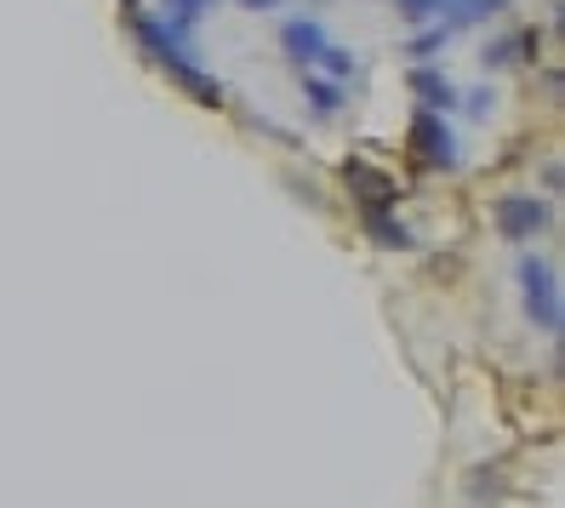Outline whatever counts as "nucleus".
<instances>
[{
  "label": "nucleus",
  "mask_w": 565,
  "mask_h": 508,
  "mask_svg": "<svg viewBox=\"0 0 565 508\" xmlns=\"http://www.w3.org/2000/svg\"><path fill=\"white\" fill-rule=\"evenodd\" d=\"M520 297H525V315H531V326L554 337V331H559V315H565L554 263H543V257H525V263H520Z\"/></svg>",
  "instance_id": "f03ea898"
},
{
  "label": "nucleus",
  "mask_w": 565,
  "mask_h": 508,
  "mask_svg": "<svg viewBox=\"0 0 565 508\" xmlns=\"http://www.w3.org/2000/svg\"><path fill=\"white\" fill-rule=\"evenodd\" d=\"M446 41H451V29H446V23H428L406 52H412V57H435V52H446Z\"/></svg>",
  "instance_id": "4468645a"
},
{
  "label": "nucleus",
  "mask_w": 565,
  "mask_h": 508,
  "mask_svg": "<svg viewBox=\"0 0 565 508\" xmlns=\"http://www.w3.org/2000/svg\"><path fill=\"white\" fill-rule=\"evenodd\" d=\"M280 46H286V57L291 63H303V70H315L320 63V52L331 46V35L315 23V18H291L286 29H280Z\"/></svg>",
  "instance_id": "423d86ee"
},
{
  "label": "nucleus",
  "mask_w": 565,
  "mask_h": 508,
  "mask_svg": "<svg viewBox=\"0 0 565 508\" xmlns=\"http://www.w3.org/2000/svg\"><path fill=\"white\" fill-rule=\"evenodd\" d=\"M303 104H309L320 120H331V115L349 104V92H343V81H331V75H320V70H303Z\"/></svg>",
  "instance_id": "0eeeda50"
},
{
  "label": "nucleus",
  "mask_w": 565,
  "mask_h": 508,
  "mask_svg": "<svg viewBox=\"0 0 565 508\" xmlns=\"http://www.w3.org/2000/svg\"><path fill=\"white\" fill-rule=\"evenodd\" d=\"M343 178H349V194L360 200V212H377V207H394V200H401V183H394L388 172H377V166H365V160H349Z\"/></svg>",
  "instance_id": "39448f33"
},
{
  "label": "nucleus",
  "mask_w": 565,
  "mask_h": 508,
  "mask_svg": "<svg viewBox=\"0 0 565 508\" xmlns=\"http://www.w3.org/2000/svg\"><path fill=\"white\" fill-rule=\"evenodd\" d=\"M212 7H217V0H166V18H160V23H166V29H178V35H189V29L201 23Z\"/></svg>",
  "instance_id": "f8f14e48"
},
{
  "label": "nucleus",
  "mask_w": 565,
  "mask_h": 508,
  "mask_svg": "<svg viewBox=\"0 0 565 508\" xmlns=\"http://www.w3.org/2000/svg\"><path fill=\"white\" fill-rule=\"evenodd\" d=\"M315 70L331 75V81H354V75H360V63H354V52H343V46H326Z\"/></svg>",
  "instance_id": "ddd939ff"
},
{
  "label": "nucleus",
  "mask_w": 565,
  "mask_h": 508,
  "mask_svg": "<svg viewBox=\"0 0 565 508\" xmlns=\"http://www.w3.org/2000/svg\"><path fill=\"white\" fill-rule=\"evenodd\" d=\"M365 218V234H372L377 246H388V252H412L417 246V234L394 218V207H377V212H360Z\"/></svg>",
  "instance_id": "6e6552de"
},
{
  "label": "nucleus",
  "mask_w": 565,
  "mask_h": 508,
  "mask_svg": "<svg viewBox=\"0 0 565 508\" xmlns=\"http://www.w3.org/2000/svg\"><path fill=\"white\" fill-rule=\"evenodd\" d=\"M241 7H246V12H275L280 0H241Z\"/></svg>",
  "instance_id": "dca6fc26"
},
{
  "label": "nucleus",
  "mask_w": 565,
  "mask_h": 508,
  "mask_svg": "<svg viewBox=\"0 0 565 508\" xmlns=\"http://www.w3.org/2000/svg\"><path fill=\"white\" fill-rule=\"evenodd\" d=\"M531 57H537V29L491 41V46H486V70H514V63H531Z\"/></svg>",
  "instance_id": "1a4fd4ad"
},
{
  "label": "nucleus",
  "mask_w": 565,
  "mask_h": 508,
  "mask_svg": "<svg viewBox=\"0 0 565 508\" xmlns=\"http://www.w3.org/2000/svg\"><path fill=\"white\" fill-rule=\"evenodd\" d=\"M548 223H554V212H548V200H537V194H503L497 200V229H503L509 241H537Z\"/></svg>",
  "instance_id": "20e7f679"
},
{
  "label": "nucleus",
  "mask_w": 565,
  "mask_h": 508,
  "mask_svg": "<svg viewBox=\"0 0 565 508\" xmlns=\"http://www.w3.org/2000/svg\"><path fill=\"white\" fill-rule=\"evenodd\" d=\"M394 7H401L406 23H435L440 18V0H394Z\"/></svg>",
  "instance_id": "2eb2a0df"
},
{
  "label": "nucleus",
  "mask_w": 565,
  "mask_h": 508,
  "mask_svg": "<svg viewBox=\"0 0 565 508\" xmlns=\"http://www.w3.org/2000/svg\"><path fill=\"white\" fill-rule=\"evenodd\" d=\"M406 149H412L423 166H435V172H451V166H457V138H451L446 115H435V109H423V115L412 120Z\"/></svg>",
  "instance_id": "7ed1b4c3"
},
{
  "label": "nucleus",
  "mask_w": 565,
  "mask_h": 508,
  "mask_svg": "<svg viewBox=\"0 0 565 508\" xmlns=\"http://www.w3.org/2000/svg\"><path fill=\"white\" fill-rule=\"evenodd\" d=\"M509 0H440V23L446 29H469V23H486V18H497Z\"/></svg>",
  "instance_id": "9b49d317"
},
{
  "label": "nucleus",
  "mask_w": 565,
  "mask_h": 508,
  "mask_svg": "<svg viewBox=\"0 0 565 508\" xmlns=\"http://www.w3.org/2000/svg\"><path fill=\"white\" fill-rule=\"evenodd\" d=\"M412 92L423 97V109H435V115L457 109V86H451L440 70H412Z\"/></svg>",
  "instance_id": "9d476101"
},
{
  "label": "nucleus",
  "mask_w": 565,
  "mask_h": 508,
  "mask_svg": "<svg viewBox=\"0 0 565 508\" xmlns=\"http://www.w3.org/2000/svg\"><path fill=\"white\" fill-rule=\"evenodd\" d=\"M120 12H126V23H131V35H138V46L160 63L166 75H172V86H183L194 104H206V109H217L223 104V81H212L201 63H194V52H189V35H178V29H166L154 12H143V0H120Z\"/></svg>",
  "instance_id": "f257e3e1"
}]
</instances>
